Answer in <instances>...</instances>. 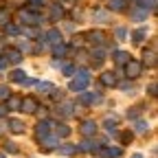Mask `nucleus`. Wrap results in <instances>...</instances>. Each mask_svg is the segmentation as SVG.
Returning <instances> with one entry per match:
<instances>
[{
	"instance_id": "5701e85b",
	"label": "nucleus",
	"mask_w": 158,
	"mask_h": 158,
	"mask_svg": "<svg viewBox=\"0 0 158 158\" xmlns=\"http://www.w3.org/2000/svg\"><path fill=\"white\" fill-rule=\"evenodd\" d=\"M145 33H147L145 29H138V31H134V35H132V37H134V42H136V44H141V42H143V37H145Z\"/></svg>"
},
{
	"instance_id": "473e14b6",
	"label": "nucleus",
	"mask_w": 158,
	"mask_h": 158,
	"mask_svg": "<svg viewBox=\"0 0 158 158\" xmlns=\"http://www.w3.org/2000/svg\"><path fill=\"white\" fill-rule=\"evenodd\" d=\"M51 94H53V99H57V101H62V97H64V90H53Z\"/></svg>"
},
{
	"instance_id": "2eb2a0df",
	"label": "nucleus",
	"mask_w": 158,
	"mask_h": 158,
	"mask_svg": "<svg viewBox=\"0 0 158 158\" xmlns=\"http://www.w3.org/2000/svg\"><path fill=\"white\" fill-rule=\"evenodd\" d=\"M101 84H103V86H114V84H116L114 73H103V75H101Z\"/></svg>"
},
{
	"instance_id": "b1692460",
	"label": "nucleus",
	"mask_w": 158,
	"mask_h": 158,
	"mask_svg": "<svg viewBox=\"0 0 158 158\" xmlns=\"http://www.w3.org/2000/svg\"><path fill=\"white\" fill-rule=\"evenodd\" d=\"M132 141H134V134H132V132H123V134H121V143H123V145H130Z\"/></svg>"
},
{
	"instance_id": "20e7f679",
	"label": "nucleus",
	"mask_w": 158,
	"mask_h": 158,
	"mask_svg": "<svg viewBox=\"0 0 158 158\" xmlns=\"http://www.w3.org/2000/svg\"><path fill=\"white\" fill-rule=\"evenodd\" d=\"M79 101L84 106H99L101 103V94H92V92H81L79 94Z\"/></svg>"
},
{
	"instance_id": "a878e982",
	"label": "nucleus",
	"mask_w": 158,
	"mask_h": 158,
	"mask_svg": "<svg viewBox=\"0 0 158 158\" xmlns=\"http://www.w3.org/2000/svg\"><path fill=\"white\" fill-rule=\"evenodd\" d=\"M11 94V90L7 86H0V101H7V97Z\"/></svg>"
},
{
	"instance_id": "cd10ccee",
	"label": "nucleus",
	"mask_w": 158,
	"mask_h": 158,
	"mask_svg": "<svg viewBox=\"0 0 158 158\" xmlns=\"http://www.w3.org/2000/svg\"><path fill=\"white\" fill-rule=\"evenodd\" d=\"M5 31H7L9 35H18V33H20V29H18L15 24H7V27H5Z\"/></svg>"
},
{
	"instance_id": "bb28decb",
	"label": "nucleus",
	"mask_w": 158,
	"mask_h": 158,
	"mask_svg": "<svg viewBox=\"0 0 158 158\" xmlns=\"http://www.w3.org/2000/svg\"><path fill=\"white\" fill-rule=\"evenodd\" d=\"M48 40H51V42H55V44H57V42H62V35H59L57 31H51V33H48Z\"/></svg>"
},
{
	"instance_id": "412c9836",
	"label": "nucleus",
	"mask_w": 158,
	"mask_h": 158,
	"mask_svg": "<svg viewBox=\"0 0 158 158\" xmlns=\"http://www.w3.org/2000/svg\"><path fill=\"white\" fill-rule=\"evenodd\" d=\"M35 86H37V90H40V92H53V90H55V88H53V84H46V81H44V84H42V81L37 84V81H35Z\"/></svg>"
},
{
	"instance_id": "ea45409f",
	"label": "nucleus",
	"mask_w": 158,
	"mask_h": 158,
	"mask_svg": "<svg viewBox=\"0 0 158 158\" xmlns=\"http://www.w3.org/2000/svg\"><path fill=\"white\" fill-rule=\"evenodd\" d=\"M35 2H44V0H35Z\"/></svg>"
},
{
	"instance_id": "f3484780",
	"label": "nucleus",
	"mask_w": 158,
	"mask_h": 158,
	"mask_svg": "<svg viewBox=\"0 0 158 158\" xmlns=\"http://www.w3.org/2000/svg\"><path fill=\"white\" fill-rule=\"evenodd\" d=\"M57 112H59V114H62V116H73V112H75V108H73L70 103H62V106H59V108H57Z\"/></svg>"
},
{
	"instance_id": "393cba45",
	"label": "nucleus",
	"mask_w": 158,
	"mask_h": 158,
	"mask_svg": "<svg viewBox=\"0 0 158 158\" xmlns=\"http://www.w3.org/2000/svg\"><path fill=\"white\" fill-rule=\"evenodd\" d=\"M110 7H112V9H116V11H121V9L125 7V0H112Z\"/></svg>"
},
{
	"instance_id": "c756f323",
	"label": "nucleus",
	"mask_w": 158,
	"mask_h": 158,
	"mask_svg": "<svg viewBox=\"0 0 158 158\" xmlns=\"http://www.w3.org/2000/svg\"><path fill=\"white\" fill-rule=\"evenodd\" d=\"M62 70H64V75H73V73H75V66H73V64H64Z\"/></svg>"
},
{
	"instance_id": "f8f14e48",
	"label": "nucleus",
	"mask_w": 158,
	"mask_h": 158,
	"mask_svg": "<svg viewBox=\"0 0 158 158\" xmlns=\"http://www.w3.org/2000/svg\"><path fill=\"white\" fill-rule=\"evenodd\" d=\"M88 37L92 40V42H97V46H103V44H106V35H103L101 31H92Z\"/></svg>"
},
{
	"instance_id": "c85d7f7f",
	"label": "nucleus",
	"mask_w": 158,
	"mask_h": 158,
	"mask_svg": "<svg viewBox=\"0 0 158 158\" xmlns=\"http://www.w3.org/2000/svg\"><path fill=\"white\" fill-rule=\"evenodd\" d=\"M136 132H141V134H145V130H147V123L145 121H136V127H134Z\"/></svg>"
},
{
	"instance_id": "58836bf2",
	"label": "nucleus",
	"mask_w": 158,
	"mask_h": 158,
	"mask_svg": "<svg viewBox=\"0 0 158 158\" xmlns=\"http://www.w3.org/2000/svg\"><path fill=\"white\" fill-rule=\"evenodd\" d=\"M0 158H7V156H5V154H0Z\"/></svg>"
},
{
	"instance_id": "dca6fc26",
	"label": "nucleus",
	"mask_w": 158,
	"mask_h": 158,
	"mask_svg": "<svg viewBox=\"0 0 158 158\" xmlns=\"http://www.w3.org/2000/svg\"><path fill=\"white\" fill-rule=\"evenodd\" d=\"M55 134H57L59 138H68V136H70V127H68L66 123H59V125H57V132H55Z\"/></svg>"
},
{
	"instance_id": "4be33fe9",
	"label": "nucleus",
	"mask_w": 158,
	"mask_h": 158,
	"mask_svg": "<svg viewBox=\"0 0 158 158\" xmlns=\"http://www.w3.org/2000/svg\"><path fill=\"white\" fill-rule=\"evenodd\" d=\"M53 53H55L57 57H62V55L66 53V44H62V42H57V44L53 46Z\"/></svg>"
},
{
	"instance_id": "a211bd4d",
	"label": "nucleus",
	"mask_w": 158,
	"mask_h": 158,
	"mask_svg": "<svg viewBox=\"0 0 158 158\" xmlns=\"http://www.w3.org/2000/svg\"><path fill=\"white\" fill-rule=\"evenodd\" d=\"M9 79H13V81H18V84H22L24 79H27V73H24V70H13V73L9 75Z\"/></svg>"
},
{
	"instance_id": "6ab92c4d",
	"label": "nucleus",
	"mask_w": 158,
	"mask_h": 158,
	"mask_svg": "<svg viewBox=\"0 0 158 158\" xmlns=\"http://www.w3.org/2000/svg\"><path fill=\"white\" fill-rule=\"evenodd\" d=\"M106 57V51H103V46H97L94 51H92V59H97L94 64H101V59Z\"/></svg>"
},
{
	"instance_id": "72a5a7b5",
	"label": "nucleus",
	"mask_w": 158,
	"mask_h": 158,
	"mask_svg": "<svg viewBox=\"0 0 158 158\" xmlns=\"http://www.w3.org/2000/svg\"><path fill=\"white\" fill-rule=\"evenodd\" d=\"M103 125H106L108 130H112V127L116 125V118H106V123H103Z\"/></svg>"
},
{
	"instance_id": "9b49d317",
	"label": "nucleus",
	"mask_w": 158,
	"mask_h": 158,
	"mask_svg": "<svg viewBox=\"0 0 158 158\" xmlns=\"http://www.w3.org/2000/svg\"><path fill=\"white\" fill-rule=\"evenodd\" d=\"M114 62L121 64V66H125V64L130 62V53H125V51H114Z\"/></svg>"
},
{
	"instance_id": "1a4fd4ad",
	"label": "nucleus",
	"mask_w": 158,
	"mask_h": 158,
	"mask_svg": "<svg viewBox=\"0 0 158 158\" xmlns=\"http://www.w3.org/2000/svg\"><path fill=\"white\" fill-rule=\"evenodd\" d=\"M20 103H22V99H20L18 94H9L7 101H5V108L7 110H20Z\"/></svg>"
},
{
	"instance_id": "f257e3e1",
	"label": "nucleus",
	"mask_w": 158,
	"mask_h": 158,
	"mask_svg": "<svg viewBox=\"0 0 158 158\" xmlns=\"http://www.w3.org/2000/svg\"><path fill=\"white\" fill-rule=\"evenodd\" d=\"M88 81H90V70H86V68H79L77 70V75H75V79L70 81V90L73 92H84L86 90V86H88Z\"/></svg>"
},
{
	"instance_id": "f704fd0d",
	"label": "nucleus",
	"mask_w": 158,
	"mask_h": 158,
	"mask_svg": "<svg viewBox=\"0 0 158 158\" xmlns=\"http://www.w3.org/2000/svg\"><path fill=\"white\" fill-rule=\"evenodd\" d=\"M53 66H55V68H62L64 64H62V59H55V62H53Z\"/></svg>"
},
{
	"instance_id": "9d476101",
	"label": "nucleus",
	"mask_w": 158,
	"mask_h": 158,
	"mask_svg": "<svg viewBox=\"0 0 158 158\" xmlns=\"http://www.w3.org/2000/svg\"><path fill=\"white\" fill-rule=\"evenodd\" d=\"M9 130L13 134H24V121H20V118H9Z\"/></svg>"
},
{
	"instance_id": "4c0bfd02",
	"label": "nucleus",
	"mask_w": 158,
	"mask_h": 158,
	"mask_svg": "<svg viewBox=\"0 0 158 158\" xmlns=\"http://www.w3.org/2000/svg\"><path fill=\"white\" fill-rule=\"evenodd\" d=\"M132 158H143V156H141V154H134V156H132Z\"/></svg>"
},
{
	"instance_id": "f03ea898",
	"label": "nucleus",
	"mask_w": 158,
	"mask_h": 158,
	"mask_svg": "<svg viewBox=\"0 0 158 158\" xmlns=\"http://www.w3.org/2000/svg\"><path fill=\"white\" fill-rule=\"evenodd\" d=\"M141 73H143V62H138V59H132V57H130V62L125 64V77H127V79H136Z\"/></svg>"
},
{
	"instance_id": "7ed1b4c3",
	"label": "nucleus",
	"mask_w": 158,
	"mask_h": 158,
	"mask_svg": "<svg viewBox=\"0 0 158 158\" xmlns=\"http://www.w3.org/2000/svg\"><path fill=\"white\" fill-rule=\"evenodd\" d=\"M37 108H40V106H37V101H35V97H24L22 103H20V110H22L24 114H35Z\"/></svg>"
},
{
	"instance_id": "ddd939ff",
	"label": "nucleus",
	"mask_w": 158,
	"mask_h": 158,
	"mask_svg": "<svg viewBox=\"0 0 158 158\" xmlns=\"http://www.w3.org/2000/svg\"><path fill=\"white\" fill-rule=\"evenodd\" d=\"M40 143H42V152H53L55 147H57V141H55V138H44V141H40Z\"/></svg>"
},
{
	"instance_id": "c9c22d12",
	"label": "nucleus",
	"mask_w": 158,
	"mask_h": 158,
	"mask_svg": "<svg viewBox=\"0 0 158 158\" xmlns=\"http://www.w3.org/2000/svg\"><path fill=\"white\" fill-rule=\"evenodd\" d=\"M5 66H7V62H5V57H0V70H2Z\"/></svg>"
},
{
	"instance_id": "e433bc0d",
	"label": "nucleus",
	"mask_w": 158,
	"mask_h": 158,
	"mask_svg": "<svg viewBox=\"0 0 158 158\" xmlns=\"http://www.w3.org/2000/svg\"><path fill=\"white\" fill-rule=\"evenodd\" d=\"M5 114H7V108H5V106H0V116H5Z\"/></svg>"
},
{
	"instance_id": "39448f33",
	"label": "nucleus",
	"mask_w": 158,
	"mask_h": 158,
	"mask_svg": "<svg viewBox=\"0 0 158 158\" xmlns=\"http://www.w3.org/2000/svg\"><path fill=\"white\" fill-rule=\"evenodd\" d=\"M97 154H99V158H118L123 152H121V147H99Z\"/></svg>"
},
{
	"instance_id": "4468645a",
	"label": "nucleus",
	"mask_w": 158,
	"mask_h": 158,
	"mask_svg": "<svg viewBox=\"0 0 158 158\" xmlns=\"http://www.w3.org/2000/svg\"><path fill=\"white\" fill-rule=\"evenodd\" d=\"M143 59H145L147 66H156V51H154V48L145 51V53H143Z\"/></svg>"
},
{
	"instance_id": "0eeeda50",
	"label": "nucleus",
	"mask_w": 158,
	"mask_h": 158,
	"mask_svg": "<svg viewBox=\"0 0 158 158\" xmlns=\"http://www.w3.org/2000/svg\"><path fill=\"white\" fill-rule=\"evenodd\" d=\"M79 132H81L86 138L97 136V123H94V121H84V123H81V127H79Z\"/></svg>"
},
{
	"instance_id": "2f4dec72",
	"label": "nucleus",
	"mask_w": 158,
	"mask_h": 158,
	"mask_svg": "<svg viewBox=\"0 0 158 158\" xmlns=\"http://www.w3.org/2000/svg\"><path fill=\"white\" fill-rule=\"evenodd\" d=\"M5 152H7V154H15V152H18V147H15L13 143H5Z\"/></svg>"
},
{
	"instance_id": "7c9ffc66",
	"label": "nucleus",
	"mask_w": 158,
	"mask_h": 158,
	"mask_svg": "<svg viewBox=\"0 0 158 158\" xmlns=\"http://www.w3.org/2000/svg\"><path fill=\"white\" fill-rule=\"evenodd\" d=\"M147 92H149V97H156V94H158V86H156V81H154V84H149Z\"/></svg>"
},
{
	"instance_id": "6e6552de",
	"label": "nucleus",
	"mask_w": 158,
	"mask_h": 158,
	"mask_svg": "<svg viewBox=\"0 0 158 158\" xmlns=\"http://www.w3.org/2000/svg\"><path fill=\"white\" fill-rule=\"evenodd\" d=\"M5 62L20 64V62H22V53H20L18 48H7V51H5Z\"/></svg>"
},
{
	"instance_id": "423d86ee",
	"label": "nucleus",
	"mask_w": 158,
	"mask_h": 158,
	"mask_svg": "<svg viewBox=\"0 0 158 158\" xmlns=\"http://www.w3.org/2000/svg\"><path fill=\"white\" fill-rule=\"evenodd\" d=\"M51 123L48 121H42V123H37L35 125V136H37V141H44V138H48L51 136Z\"/></svg>"
},
{
	"instance_id": "aec40b11",
	"label": "nucleus",
	"mask_w": 158,
	"mask_h": 158,
	"mask_svg": "<svg viewBox=\"0 0 158 158\" xmlns=\"http://www.w3.org/2000/svg\"><path fill=\"white\" fill-rule=\"evenodd\" d=\"M59 152H62L64 156H73V154L77 152V147H75V145H70V143H66V145H59Z\"/></svg>"
}]
</instances>
